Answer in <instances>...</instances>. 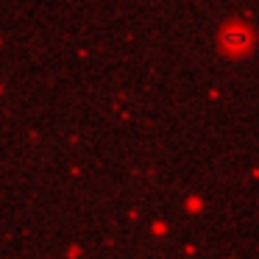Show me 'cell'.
Here are the masks:
<instances>
[{"label":"cell","mask_w":259,"mask_h":259,"mask_svg":"<svg viewBox=\"0 0 259 259\" xmlns=\"http://www.w3.org/2000/svg\"><path fill=\"white\" fill-rule=\"evenodd\" d=\"M251 42H253V34H251V28L242 25V23H229V25L220 28V45H223V51H229V53L248 51Z\"/></svg>","instance_id":"cell-1"}]
</instances>
